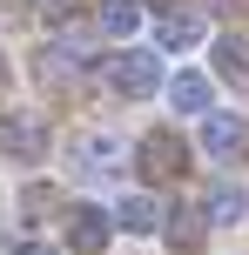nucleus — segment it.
Wrapping results in <instances>:
<instances>
[{
	"label": "nucleus",
	"instance_id": "nucleus-1",
	"mask_svg": "<svg viewBox=\"0 0 249 255\" xmlns=\"http://www.w3.org/2000/svg\"><path fill=\"white\" fill-rule=\"evenodd\" d=\"M101 81L121 94V101H148V94L162 88V61H155V54H142V47H121V54H108V61H101Z\"/></svg>",
	"mask_w": 249,
	"mask_h": 255
},
{
	"label": "nucleus",
	"instance_id": "nucleus-2",
	"mask_svg": "<svg viewBox=\"0 0 249 255\" xmlns=\"http://www.w3.org/2000/svg\"><path fill=\"white\" fill-rule=\"evenodd\" d=\"M135 168H142L148 181H175L189 168V154H182V141H175V128H148L142 141H135Z\"/></svg>",
	"mask_w": 249,
	"mask_h": 255
},
{
	"label": "nucleus",
	"instance_id": "nucleus-3",
	"mask_svg": "<svg viewBox=\"0 0 249 255\" xmlns=\"http://www.w3.org/2000/svg\"><path fill=\"white\" fill-rule=\"evenodd\" d=\"M128 161V141L108 134V128H81L74 134V168L81 175H115V168Z\"/></svg>",
	"mask_w": 249,
	"mask_h": 255
},
{
	"label": "nucleus",
	"instance_id": "nucleus-4",
	"mask_svg": "<svg viewBox=\"0 0 249 255\" xmlns=\"http://www.w3.org/2000/svg\"><path fill=\"white\" fill-rule=\"evenodd\" d=\"M108 242H115V215H108V208H94V202L67 208V249L74 255H101Z\"/></svg>",
	"mask_w": 249,
	"mask_h": 255
},
{
	"label": "nucleus",
	"instance_id": "nucleus-5",
	"mask_svg": "<svg viewBox=\"0 0 249 255\" xmlns=\"http://www.w3.org/2000/svg\"><path fill=\"white\" fill-rule=\"evenodd\" d=\"M162 242H169L175 255H202V235H209V208H196V202H175V208H162Z\"/></svg>",
	"mask_w": 249,
	"mask_h": 255
},
{
	"label": "nucleus",
	"instance_id": "nucleus-6",
	"mask_svg": "<svg viewBox=\"0 0 249 255\" xmlns=\"http://www.w3.org/2000/svg\"><path fill=\"white\" fill-rule=\"evenodd\" d=\"M0 154H13V161H40L47 154V128H40L34 115H0Z\"/></svg>",
	"mask_w": 249,
	"mask_h": 255
},
{
	"label": "nucleus",
	"instance_id": "nucleus-7",
	"mask_svg": "<svg viewBox=\"0 0 249 255\" xmlns=\"http://www.w3.org/2000/svg\"><path fill=\"white\" fill-rule=\"evenodd\" d=\"M243 141H249V121H243V115H229V108H202V154H209V161L236 154Z\"/></svg>",
	"mask_w": 249,
	"mask_h": 255
},
{
	"label": "nucleus",
	"instance_id": "nucleus-8",
	"mask_svg": "<svg viewBox=\"0 0 249 255\" xmlns=\"http://www.w3.org/2000/svg\"><path fill=\"white\" fill-rule=\"evenodd\" d=\"M162 88H169V108H182V115L216 108V88H209V74H202V67H182V74H169Z\"/></svg>",
	"mask_w": 249,
	"mask_h": 255
},
{
	"label": "nucleus",
	"instance_id": "nucleus-9",
	"mask_svg": "<svg viewBox=\"0 0 249 255\" xmlns=\"http://www.w3.org/2000/svg\"><path fill=\"white\" fill-rule=\"evenodd\" d=\"M202 208H209L216 229H236V222H249V188H243V181H216Z\"/></svg>",
	"mask_w": 249,
	"mask_h": 255
},
{
	"label": "nucleus",
	"instance_id": "nucleus-10",
	"mask_svg": "<svg viewBox=\"0 0 249 255\" xmlns=\"http://www.w3.org/2000/svg\"><path fill=\"white\" fill-rule=\"evenodd\" d=\"M209 67L229 81V88H249V40H243V34H223V40L209 47Z\"/></svg>",
	"mask_w": 249,
	"mask_h": 255
},
{
	"label": "nucleus",
	"instance_id": "nucleus-11",
	"mask_svg": "<svg viewBox=\"0 0 249 255\" xmlns=\"http://www.w3.org/2000/svg\"><path fill=\"white\" fill-rule=\"evenodd\" d=\"M94 27H101L108 40H135V27H142V0H94Z\"/></svg>",
	"mask_w": 249,
	"mask_h": 255
},
{
	"label": "nucleus",
	"instance_id": "nucleus-12",
	"mask_svg": "<svg viewBox=\"0 0 249 255\" xmlns=\"http://www.w3.org/2000/svg\"><path fill=\"white\" fill-rule=\"evenodd\" d=\"M202 34H209V27H202V13H162V20H155V47H162V54L196 47Z\"/></svg>",
	"mask_w": 249,
	"mask_h": 255
},
{
	"label": "nucleus",
	"instance_id": "nucleus-13",
	"mask_svg": "<svg viewBox=\"0 0 249 255\" xmlns=\"http://www.w3.org/2000/svg\"><path fill=\"white\" fill-rule=\"evenodd\" d=\"M115 229H128V235H155V229H162V202H155V195H128V202L115 208Z\"/></svg>",
	"mask_w": 249,
	"mask_h": 255
},
{
	"label": "nucleus",
	"instance_id": "nucleus-14",
	"mask_svg": "<svg viewBox=\"0 0 249 255\" xmlns=\"http://www.w3.org/2000/svg\"><path fill=\"white\" fill-rule=\"evenodd\" d=\"M20 208H27V215H40V208H54V188H47V181H34V188L20 195Z\"/></svg>",
	"mask_w": 249,
	"mask_h": 255
},
{
	"label": "nucleus",
	"instance_id": "nucleus-15",
	"mask_svg": "<svg viewBox=\"0 0 249 255\" xmlns=\"http://www.w3.org/2000/svg\"><path fill=\"white\" fill-rule=\"evenodd\" d=\"M13 255H54V242H20Z\"/></svg>",
	"mask_w": 249,
	"mask_h": 255
},
{
	"label": "nucleus",
	"instance_id": "nucleus-16",
	"mask_svg": "<svg viewBox=\"0 0 249 255\" xmlns=\"http://www.w3.org/2000/svg\"><path fill=\"white\" fill-rule=\"evenodd\" d=\"M7 81H13V61H7V47H0V94H7Z\"/></svg>",
	"mask_w": 249,
	"mask_h": 255
},
{
	"label": "nucleus",
	"instance_id": "nucleus-17",
	"mask_svg": "<svg viewBox=\"0 0 249 255\" xmlns=\"http://www.w3.org/2000/svg\"><path fill=\"white\" fill-rule=\"evenodd\" d=\"M155 7H169V0H155Z\"/></svg>",
	"mask_w": 249,
	"mask_h": 255
}]
</instances>
